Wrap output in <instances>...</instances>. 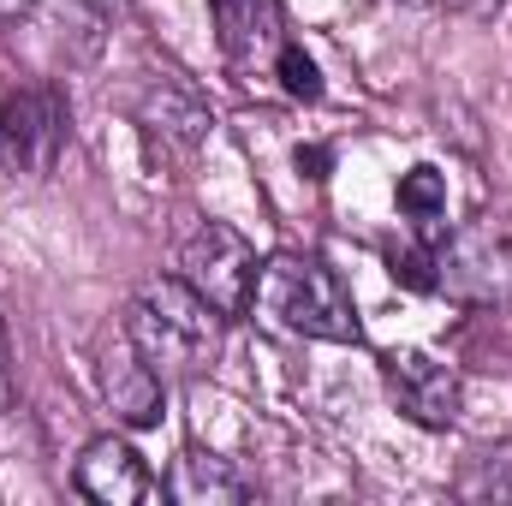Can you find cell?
<instances>
[{
  "label": "cell",
  "mask_w": 512,
  "mask_h": 506,
  "mask_svg": "<svg viewBox=\"0 0 512 506\" xmlns=\"http://www.w3.org/2000/svg\"><path fill=\"white\" fill-rule=\"evenodd\" d=\"M209 18H215L221 54H227L239 72L274 60L280 42H286V12H280V0H209Z\"/></svg>",
  "instance_id": "ba28073f"
},
{
  "label": "cell",
  "mask_w": 512,
  "mask_h": 506,
  "mask_svg": "<svg viewBox=\"0 0 512 506\" xmlns=\"http://www.w3.org/2000/svg\"><path fill=\"white\" fill-rule=\"evenodd\" d=\"M435 292L453 304H512V221L477 215L435 251Z\"/></svg>",
  "instance_id": "3957f363"
},
{
  "label": "cell",
  "mask_w": 512,
  "mask_h": 506,
  "mask_svg": "<svg viewBox=\"0 0 512 506\" xmlns=\"http://www.w3.org/2000/svg\"><path fill=\"white\" fill-rule=\"evenodd\" d=\"M72 483H78V495H90L96 506H137L149 495V471L131 453V441H120V435H96L78 453Z\"/></svg>",
  "instance_id": "9c48e42d"
},
{
  "label": "cell",
  "mask_w": 512,
  "mask_h": 506,
  "mask_svg": "<svg viewBox=\"0 0 512 506\" xmlns=\"http://www.w3.org/2000/svg\"><path fill=\"white\" fill-rule=\"evenodd\" d=\"M274 72H280V90H286L292 102H322V72H316V60H310L298 42H280Z\"/></svg>",
  "instance_id": "5bb4252c"
},
{
  "label": "cell",
  "mask_w": 512,
  "mask_h": 506,
  "mask_svg": "<svg viewBox=\"0 0 512 506\" xmlns=\"http://www.w3.org/2000/svg\"><path fill=\"white\" fill-rule=\"evenodd\" d=\"M167 495H173L179 506H233V501H245V477H239L227 459L191 447V453L173 459V471H167Z\"/></svg>",
  "instance_id": "8fae6325"
},
{
  "label": "cell",
  "mask_w": 512,
  "mask_h": 506,
  "mask_svg": "<svg viewBox=\"0 0 512 506\" xmlns=\"http://www.w3.org/2000/svg\"><path fill=\"white\" fill-rule=\"evenodd\" d=\"M96 376H102V399L114 405L120 423H131V429L161 423V387H167V381L137 358V346L126 340V328L96 352Z\"/></svg>",
  "instance_id": "52a82bcc"
},
{
  "label": "cell",
  "mask_w": 512,
  "mask_h": 506,
  "mask_svg": "<svg viewBox=\"0 0 512 506\" xmlns=\"http://www.w3.org/2000/svg\"><path fill=\"white\" fill-rule=\"evenodd\" d=\"M120 328H126V340L137 346V358L161 381H197V376H209L215 358H221L227 316L173 274V280H143L131 292Z\"/></svg>",
  "instance_id": "6da1fadb"
},
{
  "label": "cell",
  "mask_w": 512,
  "mask_h": 506,
  "mask_svg": "<svg viewBox=\"0 0 512 506\" xmlns=\"http://www.w3.org/2000/svg\"><path fill=\"white\" fill-rule=\"evenodd\" d=\"M66 137H72V114L54 84H24L0 102V167L12 179H48Z\"/></svg>",
  "instance_id": "277c9868"
},
{
  "label": "cell",
  "mask_w": 512,
  "mask_h": 506,
  "mask_svg": "<svg viewBox=\"0 0 512 506\" xmlns=\"http://www.w3.org/2000/svg\"><path fill=\"white\" fill-rule=\"evenodd\" d=\"M447 12H459V18H483V12H495L501 0H441Z\"/></svg>",
  "instance_id": "9a60e30c"
},
{
  "label": "cell",
  "mask_w": 512,
  "mask_h": 506,
  "mask_svg": "<svg viewBox=\"0 0 512 506\" xmlns=\"http://www.w3.org/2000/svg\"><path fill=\"white\" fill-rule=\"evenodd\" d=\"M382 387L393 399V411L411 417L417 429H453L459 423V399H465L459 370L441 364L423 346H393L382 358Z\"/></svg>",
  "instance_id": "8992f818"
},
{
  "label": "cell",
  "mask_w": 512,
  "mask_h": 506,
  "mask_svg": "<svg viewBox=\"0 0 512 506\" xmlns=\"http://www.w3.org/2000/svg\"><path fill=\"white\" fill-rule=\"evenodd\" d=\"M12 405V376H6V358H0V411Z\"/></svg>",
  "instance_id": "e0dca14e"
},
{
  "label": "cell",
  "mask_w": 512,
  "mask_h": 506,
  "mask_svg": "<svg viewBox=\"0 0 512 506\" xmlns=\"http://www.w3.org/2000/svg\"><path fill=\"white\" fill-rule=\"evenodd\" d=\"M399 209H405L411 221H441V215H447V179H441L435 167L399 173Z\"/></svg>",
  "instance_id": "7c38bea8"
},
{
  "label": "cell",
  "mask_w": 512,
  "mask_h": 506,
  "mask_svg": "<svg viewBox=\"0 0 512 506\" xmlns=\"http://www.w3.org/2000/svg\"><path fill=\"white\" fill-rule=\"evenodd\" d=\"M459 495H495V501H512V441L507 447L477 453V465L459 477Z\"/></svg>",
  "instance_id": "4fadbf2b"
},
{
  "label": "cell",
  "mask_w": 512,
  "mask_h": 506,
  "mask_svg": "<svg viewBox=\"0 0 512 506\" xmlns=\"http://www.w3.org/2000/svg\"><path fill=\"white\" fill-rule=\"evenodd\" d=\"M137 120H143L149 137H161V143H173V149H203V143H209V131H215L209 102H203L191 84H179V78L149 84V90H143V102H137Z\"/></svg>",
  "instance_id": "30bf717a"
},
{
  "label": "cell",
  "mask_w": 512,
  "mask_h": 506,
  "mask_svg": "<svg viewBox=\"0 0 512 506\" xmlns=\"http://www.w3.org/2000/svg\"><path fill=\"white\" fill-rule=\"evenodd\" d=\"M30 6H36V0H0V30H6V24H18Z\"/></svg>",
  "instance_id": "2e32d148"
},
{
  "label": "cell",
  "mask_w": 512,
  "mask_h": 506,
  "mask_svg": "<svg viewBox=\"0 0 512 506\" xmlns=\"http://www.w3.org/2000/svg\"><path fill=\"white\" fill-rule=\"evenodd\" d=\"M256 251L221 221H203L185 245H179V280L191 292H203L221 316H245L256 298Z\"/></svg>",
  "instance_id": "5b68a950"
},
{
  "label": "cell",
  "mask_w": 512,
  "mask_h": 506,
  "mask_svg": "<svg viewBox=\"0 0 512 506\" xmlns=\"http://www.w3.org/2000/svg\"><path fill=\"white\" fill-rule=\"evenodd\" d=\"M251 310H262V322H274L280 334H298V340L352 346L364 334L346 286L334 280V268L322 256H304V251H274L256 268Z\"/></svg>",
  "instance_id": "7a4b0ae2"
}]
</instances>
